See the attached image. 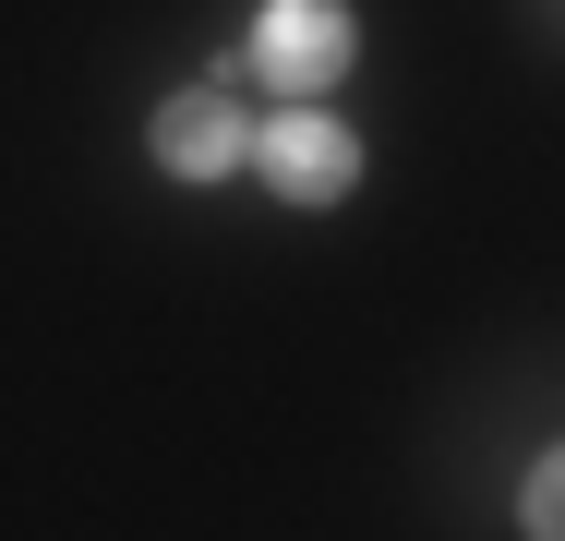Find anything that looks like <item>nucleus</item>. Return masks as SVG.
I'll return each instance as SVG.
<instances>
[{
	"instance_id": "1",
	"label": "nucleus",
	"mask_w": 565,
	"mask_h": 541,
	"mask_svg": "<svg viewBox=\"0 0 565 541\" xmlns=\"http://www.w3.org/2000/svg\"><path fill=\"white\" fill-rule=\"evenodd\" d=\"M253 157H265V181L289 193V205H349V181H361V145H349V120H326V108H277L265 132H253Z\"/></svg>"
},
{
	"instance_id": "2",
	"label": "nucleus",
	"mask_w": 565,
	"mask_h": 541,
	"mask_svg": "<svg viewBox=\"0 0 565 541\" xmlns=\"http://www.w3.org/2000/svg\"><path fill=\"white\" fill-rule=\"evenodd\" d=\"M349 49H361V36H349L338 0H265V12H253V73H265V85H289V97L338 85Z\"/></svg>"
},
{
	"instance_id": "3",
	"label": "nucleus",
	"mask_w": 565,
	"mask_h": 541,
	"mask_svg": "<svg viewBox=\"0 0 565 541\" xmlns=\"http://www.w3.org/2000/svg\"><path fill=\"white\" fill-rule=\"evenodd\" d=\"M241 157H253V120H241L217 85H181V97L157 108V169H169V181H217Z\"/></svg>"
},
{
	"instance_id": "4",
	"label": "nucleus",
	"mask_w": 565,
	"mask_h": 541,
	"mask_svg": "<svg viewBox=\"0 0 565 541\" xmlns=\"http://www.w3.org/2000/svg\"><path fill=\"white\" fill-rule=\"evenodd\" d=\"M554 506H565V469L542 457V469H530V494H518V530H530V541H542V530H565Z\"/></svg>"
}]
</instances>
